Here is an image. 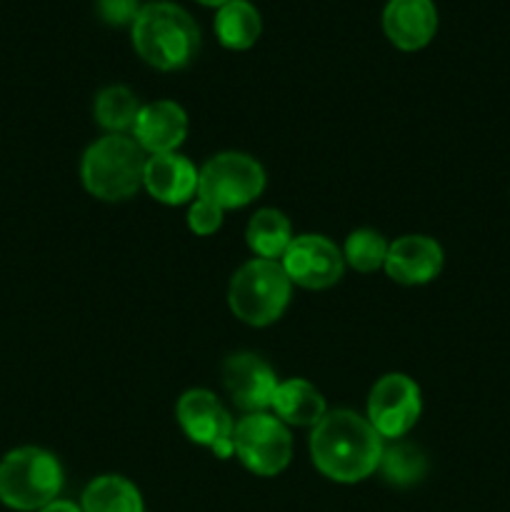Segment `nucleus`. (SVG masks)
<instances>
[{
    "label": "nucleus",
    "instance_id": "b1692460",
    "mask_svg": "<svg viewBox=\"0 0 510 512\" xmlns=\"http://www.w3.org/2000/svg\"><path fill=\"white\" fill-rule=\"evenodd\" d=\"M140 8H143V5H140L138 0H98L100 18L110 25H133Z\"/></svg>",
    "mask_w": 510,
    "mask_h": 512
},
{
    "label": "nucleus",
    "instance_id": "6ab92c4d",
    "mask_svg": "<svg viewBox=\"0 0 510 512\" xmlns=\"http://www.w3.org/2000/svg\"><path fill=\"white\" fill-rule=\"evenodd\" d=\"M248 245L253 253H258L263 260H275L285 255L288 245L293 243L290 235V223L280 210L265 208L250 218L248 223Z\"/></svg>",
    "mask_w": 510,
    "mask_h": 512
},
{
    "label": "nucleus",
    "instance_id": "4468645a",
    "mask_svg": "<svg viewBox=\"0 0 510 512\" xmlns=\"http://www.w3.org/2000/svg\"><path fill=\"white\" fill-rule=\"evenodd\" d=\"M133 133L140 148L148 150V153H173L188 135V118L178 103L158 100V103L140 108Z\"/></svg>",
    "mask_w": 510,
    "mask_h": 512
},
{
    "label": "nucleus",
    "instance_id": "f8f14e48",
    "mask_svg": "<svg viewBox=\"0 0 510 512\" xmlns=\"http://www.w3.org/2000/svg\"><path fill=\"white\" fill-rule=\"evenodd\" d=\"M383 268L395 283H430L443 268V248L425 235H405V238L388 245Z\"/></svg>",
    "mask_w": 510,
    "mask_h": 512
},
{
    "label": "nucleus",
    "instance_id": "1a4fd4ad",
    "mask_svg": "<svg viewBox=\"0 0 510 512\" xmlns=\"http://www.w3.org/2000/svg\"><path fill=\"white\" fill-rule=\"evenodd\" d=\"M178 423L193 443L205 445L218 458H230L233 453L235 425L228 410L220 405L208 390H188L178 400Z\"/></svg>",
    "mask_w": 510,
    "mask_h": 512
},
{
    "label": "nucleus",
    "instance_id": "423d86ee",
    "mask_svg": "<svg viewBox=\"0 0 510 512\" xmlns=\"http://www.w3.org/2000/svg\"><path fill=\"white\" fill-rule=\"evenodd\" d=\"M265 188V173L260 163L243 153H220L210 158L198 173L200 200L218 208H243L253 203Z\"/></svg>",
    "mask_w": 510,
    "mask_h": 512
},
{
    "label": "nucleus",
    "instance_id": "ddd939ff",
    "mask_svg": "<svg viewBox=\"0 0 510 512\" xmlns=\"http://www.w3.org/2000/svg\"><path fill=\"white\" fill-rule=\"evenodd\" d=\"M383 28L390 43L400 50H420L438 30V10L433 0H388Z\"/></svg>",
    "mask_w": 510,
    "mask_h": 512
},
{
    "label": "nucleus",
    "instance_id": "5701e85b",
    "mask_svg": "<svg viewBox=\"0 0 510 512\" xmlns=\"http://www.w3.org/2000/svg\"><path fill=\"white\" fill-rule=\"evenodd\" d=\"M220 223H223V208L208 203V200H195V203L190 205L188 225L193 233L210 235L220 228Z\"/></svg>",
    "mask_w": 510,
    "mask_h": 512
},
{
    "label": "nucleus",
    "instance_id": "20e7f679",
    "mask_svg": "<svg viewBox=\"0 0 510 512\" xmlns=\"http://www.w3.org/2000/svg\"><path fill=\"white\" fill-rule=\"evenodd\" d=\"M63 488V468L40 448L13 450L0 463V500L8 508L30 512L53 503Z\"/></svg>",
    "mask_w": 510,
    "mask_h": 512
},
{
    "label": "nucleus",
    "instance_id": "412c9836",
    "mask_svg": "<svg viewBox=\"0 0 510 512\" xmlns=\"http://www.w3.org/2000/svg\"><path fill=\"white\" fill-rule=\"evenodd\" d=\"M380 470H383L385 480L393 485H413L423 480L425 470H428V460H425L423 450L408 443H395L390 448H383L380 455Z\"/></svg>",
    "mask_w": 510,
    "mask_h": 512
},
{
    "label": "nucleus",
    "instance_id": "f3484780",
    "mask_svg": "<svg viewBox=\"0 0 510 512\" xmlns=\"http://www.w3.org/2000/svg\"><path fill=\"white\" fill-rule=\"evenodd\" d=\"M263 20H260L258 8L248 0H228L220 5L215 15V33L225 48L245 50L260 38Z\"/></svg>",
    "mask_w": 510,
    "mask_h": 512
},
{
    "label": "nucleus",
    "instance_id": "393cba45",
    "mask_svg": "<svg viewBox=\"0 0 510 512\" xmlns=\"http://www.w3.org/2000/svg\"><path fill=\"white\" fill-rule=\"evenodd\" d=\"M38 512H83V508L68 503V500H53V503L45 505V508L38 510Z\"/></svg>",
    "mask_w": 510,
    "mask_h": 512
},
{
    "label": "nucleus",
    "instance_id": "f03ea898",
    "mask_svg": "<svg viewBox=\"0 0 510 512\" xmlns=\"http://www.w3.org/2000/svg\"><path fill=\"white\" fill-rule=\"evenodd\" d=\"M130 28L138 55L158 70L183 68L198 53V25L180 5L168 0L145 3Z\"/></svg>",
    "mask_w": 510,
    "mask_h": 512
},
{
    "label": "nucleus",
    "instance_id": "7ed1b4c3",
    "mask_svg": "<svg viewBox=\"0 0 510 512\" xmlns=\"http://www.w3.org/2000/svg\"><path fill=\"white\" fill-rule=\"evenodd\" d=\"M145 150L128 135H105L83 155V183L100 200H125L138 193L145 175Z\"/></svg>",
    "mask_w": 510,
    "mask_h": 512
},
{
    "label": "nucleus",
    "instance_id": "2eb2a0df",
    "mask_svg": "<svg viewBox=\"0 0 510 512\" xmlns=\"http://www.w3.org/2000/svg\"><path fill=\"white\" fill-rule=\"evenodd\" d=\"M143 183L155 200L165 205H180L198 190V170L188 158L175 153H160L145 163Z\"/></svg>",
    "mask_w": 510,
    "mask_h": 512
},
{
    "label": "nucleus",
    "instance_id": "0eeeda50",
    "mask_svg": "<svg viewBox=\"0 0 510 512\" xmlns=\"http://www.w3.org/2000/svg\"><path fill=\"white\" fill-rule=\"evenodd\" d=\"M233 450L240 463L255 475H278L288 468L293 440L283 420L265 413H253L235 425Z\"/></svg>",
    "mask_w": 510,
    "mask_h": 512
},
{
    "label": "nucleus",
    "instance_id": "9b49d317",
    "mask_svg": "<svg viewBox=\"0 0 510 512\" xmlns=\"http://www.w3.org/2000/svg\"><path fill=\"white\" fill-rule=\"evenodd\" d=\"M223 383L233 403L245 413H263L273 405L278 390L275 373L260 358L250 353L230 355L223 363Z\"/></svg>",
    "mask_w": 510,
    "mask_h": 512
},
{
    "label": "nucleus",
    "instance_id": "dca6fc26",
    "mask_svg": "<svg viewBox=\"0 0 510 512\" xmlns=\"http://www.w3.org/2000/svg\"><path fill=\"white\" fill-rule=\"evenodd\" d=\"M273 408L278 413V420L290 425H318L325 418L323 395L313 385L298 378L278 383Z\"/></svg>",
    "mask_w": 510,
    "mask_h": 512
},
{
    "label": "nucleus",
    "instance_id": "a211bd4d",
    "mask_svg": "<svg viewBox=\"0 0 510 512\" xmlns=\"http://www.w3.org/2000/svg\"><path fill=\"white\" fill-rule=\"evenodd\" d=\"M83 512H145L138 488L120 475H103L83 493Z\"/></svg>",
    "mask_w": 510,
    "mask_h": 512
},
{
    "label": "nucleus",
    "instance_id": "a878e982",
    "mask_svg": "<svg viewBox=\"0 0 510 512\" xmlns=\"http://www.w3.org/2000/svg\"><path fill=\"white\" fill-rule=\"evenodd\" d=\"M198 3H203V5H218V8H220V5H225V3H228V0H198Z\"/></svg>",
    "mask_w": 510,
    "mask_h": 512
},
{
    "label": "nucleus",
    "instance_id": "4be33fe9",
    "mask_svg": "<svg viewBox=\"0 0 510 512\" xmlns=\"http://www.w3.org/2000/svg\"><path fill=\"white\" fill-rule=\"evenodd\" d=\"M385 255H388V245H385L383 235L375 230H355L345 243V255L350 268L360 270V273H373L380 265H385Z\"/></svg>",
    "mask_w": 510,
    "mask_h": 512
},
{
    "label": "nucleus",
    "instance_id": "f257e3e1",
    "mask_svg": "<svg viewBox=\"0 0 510 512\" xmlns=\"http://www.w3.org/2000/svg\"><path fill=\"white\" fill-rule=\"evenodd\" d=\"M310 455L325 478L335 483H358L380 465L383 438L378 430L350 410L325 413L310 435Z\"/></svg>",
    "mask_w": 510,
    "mask_h": 512
},
{
    "label": "nucleus",
    "instance_id": "6e6552de",
    "mask_svg": "<svg viewBox=\"0 0 510 512\" xmlns=\"http://www.w3.org/2000/svg\"><path fill=\"white\" fill-rule=\"evenodd\" d=\"M420 415V388L408 375L390 373L375 383L368 398V423L380 438H403Z\"/></svg>",
    "mask_w": 510,
    "mask_h": 512
},
{
    "label": "nucleus",
    "instance_id": "aec40b11",
    "mask_svg": "<svg viewBox=\"0 0 510 512\" xmlns=\"http://www.w3.org/2000/svg\"><path fill=\"white\" fill-rule=\"evenodd\" d=\"M140 103L128 88L123 85H113V88H105L103 93L95 100V118L103 128H108L110 133L123 135V130L133 128L135 120H138Z\"/></svg>",
    "mask_w": 510,
    "mask_h": 512
},
{
    "label": "nucleus",
    "instance_id": "9d476101",
    "mask_svg": "<svg viewBox=\"0 0 510 512\" xmlns=\"http://www.w3.org/2000/svg\"><path fill=\"white\" fill-rule=\"evenodd\" d=\"M345 258L323 235H300L293 238L283 255V270L290 283L310 290H323L343 278Z\"/></svg>",
    "mask_w": 510,
    "mask_h": 512
},
{
    "label": "nucleus",
    "instance_id": "39448f33",
    "mask_svg": "<svg viewBox=\"0 0 510 512\" xmlns=\"http://www.w3.org/2000/svg\"><path fill=\"white\" fill-rule=\"evenodd\" d=\"M290 278L275 260H250L230 280L228 303L235 318L263 328L275 323L288 308Z\"/></svg>",
    "mask_w": 510,
    "mask_h": 512
}]
</instances>
